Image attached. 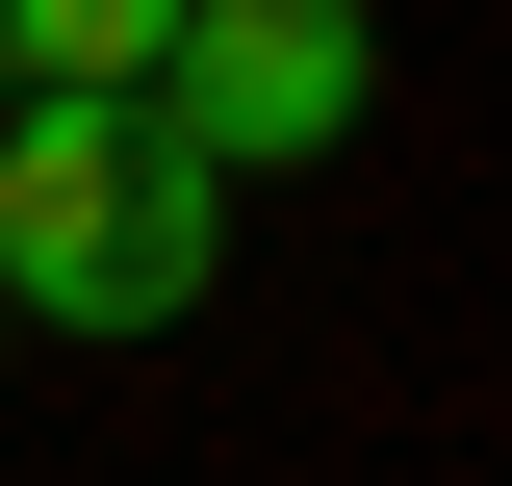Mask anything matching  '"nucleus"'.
<instances>
[{"mask_svg": "<svg viewBox=\"0 0 512 486\" xmlns=\"http://www.w3.org/2000/svg\"><path fill=\"white\" fill-rule=\"evenodd\" d=\"M205 256H231V180H205L180 128H77V103L0 128V307L154 333V307H205Z\"/></svg>", "mask_w": 512, "mask_h": 486, "instance_id": "1", "label": "nucleus"}, {"mask_svg": "<svg viewBox=\"0 0 512 486\" xmlns=\"http://www.w3.org/2000/svg\"><path fill=\"white\" fill-rule=\"evenodd\" d=\"M359 26H333V0H180V52H154V128H180L205 180H256V154H333V128H359Z\"/></svg>", "mask_w": 512, "mask_h": 486, "instance_id": "2", "label": "nucleus"}, {"mask_svg": "<svg viewBox=\"0 0 512 486\" xmlns=\"http://www.w3.org/2000/svg\"><path fill=\"white\" fill-rule=\"evenodd\" d=\"M0 128H26V103H0Z\"/></svg>", "mask_w": 512, "mask_h": 486, "instance_id": "3", "label": "nucleus"}]
</instances>
